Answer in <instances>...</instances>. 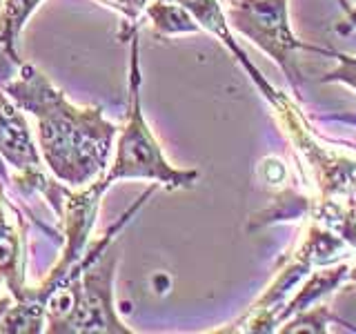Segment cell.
<instances>
[{"instance_id":"obj_1","label":"cell","mask_w":356,"mask_h":334,"mask_svg":"<svg viewBox=\"0 0 356 334\" xmlns=\"http://www.w3.org/2000/svg\"><path fill=\"white\" fill-rule=\"evenodd\" d=\"M118 176H159V178L174 176V172L167 170V165L163 163L159 148H156V143L152 141L149 132L140 118L136 94H134L131 120H129L125 134H122V141L118 148L116 167L105 183H111Z\"/></svg>"}]
</instances>
